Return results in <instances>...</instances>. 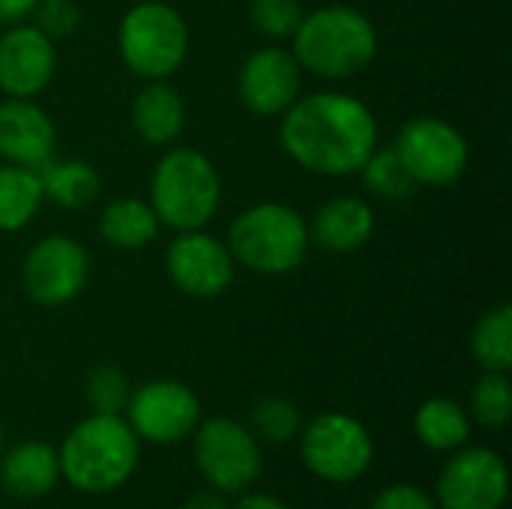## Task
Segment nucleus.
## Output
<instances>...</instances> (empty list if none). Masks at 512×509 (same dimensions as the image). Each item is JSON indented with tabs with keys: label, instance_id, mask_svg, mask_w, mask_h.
Returning <instances> with one entry per match:
<instances>
[{
	"label": "nucleus",
	"instance_id": "nucleus-1",
	"mask_svg": "<svg viewBox=\"0 0 512 509\" xmlns=\"http://www.w3.org/2000/svg\"><path fill=\"white\" fill-rule=\"evenodd\" d=\"M279 120V144L288 159L321 177L357 174L381 141L375 111L345 90L297 96Z\"/></svg>",
	"mask_w": 512,
	"mask_h": 509
},
{
	"label": "nucleus",
	"instance_id": "nucleus-2",
	"mask_svg": "<svg viewBox=\"0 0 512 509\" xmlns=\"http://www.w3.org/2000/svg\"><path fill=\"white\" fill-rule=\"evenodd\" d=\"M291 54L303 72L324 81H345L372 66L378 54V30L366 12L330 3L303 12V21L291 36Z\"/></svg>",
	"mask_w": 512,
	"mask_h": 509
},
{
	"label": "nucleus",
	"instance_id": "nucleus-3",
	"mask_svg": "<svg viewBox=\"0 0 512 509\" xmlns=\"http://www.w3.org/2000/svg\"><path fill=\"white\" fill-rule=\"evenodd\" d=\"M141 447L123 414H90L60 444V477L84 495H108L129 483Z\"/></svg>",
	"mask_w": 512,
	"mask_h": 509
},
{
	"label": "nucleus",
	"instance_id": "nucleus-4",
	"mask_svg": "<svg viewBox=\"0 0 512 509\" xmlns=\"http://www.w3.org/2000/svg\"><path fill=\"white\" fill-rule=\"evenodd\" d=\"M150 207L162 228L198 231L222 204V177L213 159L195 147H168L150 174Z\"/></svg>",
	"mask_w": 512,
	"mask_h": 509
},
{
	"label": "nucleus",
	"instance_id": "nucleus-5",
	"mask_svg": "<svg viewBox=\"0 0 512 509\" xmlns=\"http://www.w3.org/2000/svg\"><path fill=\"white\" fill-rule=\"evenodd\" d=\"M237 267L258 276H288L309 255V222L288 204L261 201L234 216L225 240Z\"/></svg>",
	"mask_w": 512,
	"mask_h": 509
},
{
	"label": "nucleus",
	"instance_id": "nucleus-6",
	"mask_svg": "<svg viewBox=\"0 0 512 509\" xmlns=\"http://www.w3.org/2000/svg\"><path fill=\"white\" fill-rule=\"evenodd\" d=\"M117 51L123 66L141 81H168L189 57L186 15L165 0L129 6L117 24Z\"/></svg>",
	"mask_w": 512,
	"mask_h": 509
},
{
	"label": "nucleus",
	"instance_id": "nucleus-7",
	"mask_svg": "<svg viewBox=\"0 0 512 509\" xmlns=\"http://www.w3.org/2000/svg\"><path fill=\"white\" fill-rule=\"evenodd\" d=\"M192 459L207 489L228 495L249 492L264 468L258 438L249 426L231 417H213L195 426Z\"/></svg>",
	"mask_w": 512,
	"mask_h": 509
},
{
	"label": "nucleus",
	"instance_id": "nucleus-8",
	"mask_svg": "<svg viewBox=\"0 0 512 509\" xmlns=\"http://www.w3.org/2000/svg\"><path fill=\"white\" fill-rule=\"evenodd\" d=\"M300 456L318 480L342 486L369 471L375 459V441L357 417L345 411H327L312 423H303Z\"/></svg>",
	"mask_w": 512,
	"mask_h": 509
},
{
	"label": "nucleus",
	"instance_id": "nucleus-9",
	"mask_svg": "<svg viewBox=\"0 0 512 509\" xmlns=\"http://www.w3.org/2000/svg\"><path fill=\"white\" fill-rule=\"evenodd\" d=\"M396 156L417 186L444 189L465 177L471 162L468 138L444 117H411L396 141Z\"/></svg>",
	"mask_w": 512,
	"mask_h": 509
},
{
	"label": "nucleus",
	"instance_id": "nucleus-10",
	"mask_svg": "<svg viewBox=\"0 0 512 509\" xmlns=\"http://www.w3.org/2000/svg\"><path fill=\"white\" fill-rule=\"evenodd\" d=\"M90 279V255L69 234H48L33 243L21 261L24 294L45 309H57L81 297Z\"/></svg>",
	"mask_w": 512,
	"mask_h": 509
},
{
	"label": "nucleus",
	"instance_id": "nucleus-11",
	"mask_svg": "<svg viewBox=\"0 0 512 509\" xmlns=\"http://www.w3.org/2000/svg\"><path fill=\"white\" fill-rule=\"evenodd\" d=\"M165 273L177 291L195 300H213L222 297L234 276L237 264L216 234L198 228V231H180L168 249H165Z\"/></svg>",
	"mask_w": 512,
	"mask_h": 509
},
{
	"label": "nucleus",
	"instance_id": "nucleus-12",
	"mask_svg": "<svg viewBox=\"0 0 512 509\" xmlns=\"http://www.w3.org/2000/svg\"><path fill=\"white\" fill-rule=\"evenodd\" d=\"M126 423L138 441L174 444L189 438L201 423V399L183 381H150L132 390L126 402Z\"/></svg>",
	"mask_w": 512,
	"mask_h": 509
},
{
	"label": "nucleus",
	"instance_id": "nucleus-13",
	"mask_svg": "<svg viewBox=\"0 0 512 509\" xmlns=\"http://www.w3.org/2000/svg\"><path fill=\"white\" fill-rule=\"evenodd\" d=\"M507 495V462L489 447H459L435 486V501L441 509H501Z\"/></svg>",
	"mask_w": 512,
	"mask_h": 509
},
{
	"label": "nucleus",
	"instance_id": "nucleus-14",
	"mask_svg": "<svg viewBox=\"0 0 512 509\" xmlns=\"http://www.w3.org/2000/svg\"><path fill=\"white\" fill-rule=\"evenodd\" d=\"M303 87V69L291 48H255L237 72V96L246 111L258 117H282Z\"/></svg>",
	"mask_w": 512,
	"mask_h": 509
},
{
	"label": "nucleus",
	"instance_id": "nucleus-15",
	"mask_svg": "<svg viewBox=\"0 0 512 509\" xmlns=\"http://www.w3.org/2000/svg\"><path fill=\"white\" fill-rule=\"evenodd\" d=\"M57 72L54 39L30 21L9 24L0 33V90L12 99H36Z\"/></svg>",
	"mask_w": 512,
	"mask_h": 509
},
{
	"label": "nucleus",
	"instance_id": "nucleus-16",
	"mask_svg": "<svg viewBox=\"0 0 512 509\" xmlns=\"http://www.w3.org/2000/svg\"><path fill=\"white\" fill-rule=\"evenodd\" d=\"M57 147L51 114L33 99L0 102V159L21 168H42Z\"/></svg>",
	"mask_w": 512,
	"mask_h": 509
},
{
	"label": "nucleus",
	"instance_id": "nucleus-17",
	"mask_svg": "<svg viewBox=\"0 0 512 509\" xmlns=\"http://www.w3.org/2000/svg\"><path fill=\"white\" fill-rule=\"evenodd\" d=\"M375 234V210L360 195H339L321 204L309 222V240L312 246L333 252V255H351L363 249Z\"/></svg>",
	"mask_w": 512,
	"mask_h": 509
},
{
	"label": "nucleus",
	"instance_id": "nucleus-18",
	"mask_svg": "<svg viewBox=\"0 0 512 509\" xmlns=\"http://www.w3.org/2000/svg\"><path fill=\"white\" fill-rule=\"evenodd\" d=\"M60 483L57 447L48 441H21L0 453V489L15 501H39Z\"/></svg>",
	"mask_w": 512,
	"mask_h": 509
},
{
	"label": "nucleus",
	"instance_id": "nucleus-19",
	"mask_svg": "<svg viewBox=\"0 0 512 509\" xmlns=\"http://www.w3.org/2000/svg\"><path fill=\"white\" fill-rule=\"evenodd\" d=\"M186 117V102L168 81H144L129 108L135 135L150 147H171L183 135Z\"/></svg>",
	"mask_w": 512,
	"mask_h": 509
},
{
	"label": "nucleus",
	"instance_id": "nucleus-20",
	"mask_svg": "<svg viewBox=\"0 0 512 509\" xmlns=\"http://www.w3.org/2000/svg\"><path fill=\"white\" fill-rule=\"evenodd\" d=\"M159 219L150 207V201L144 198H114L105 204L102 216H99V237L123 252H138L144 246H150L159 234Z\"/></svg>",
	"mask_w": 512,
	"mask_h": 509
},
{
	"label": "nucleus",
	"instance_id": "nucleus-21",
	"mask_svg": "<svg viewBox=\"0 0 512 509\" xmlns=\"http://www.w3.org/2000/svg\"><path fill=\"white\" fill-rule=\"evenodd\" d=\"M39 171L45 201H54L63 210L90 207L102 192V177L90 162L81 159H48Z\"/></svg>",
	"mask_w": 512,
	"mask_h": 509
},
{
	"label": "nucleus",
	"instance_id": "nucleus-22",
	"mask_svg": "<svg viewBox=\"0 0 512 509\" xmlns=\"http://www.w3.org/2000/svg\"><path fill=\"white\" fill-rule=\"evenodd\" d=\"M42 204H45V192H42L39 171L3 162L0 165V234L24 231Z\"/></svg>",
	"mask_w": 512,
	"mask_h": 509
},
{
	"label": "nucleus",
	"instance_id": "nucleus-23",
	"mask_svg": "<svg viewBox=\"0 0 512 509\" xmlns=\"http://www.w3.org/2000/svg\"><path fill=\"white\" fill-rule=\"evenodd\" d=\"M414 432H417V438L429 450H435V453H456L471 438V417H468V411L456 399L435 396V399H426L417 408Z\"/></svg>",
	"mask_w": 512,
	"mask_h": 509
},
{
	"label": "nucleus",
	"instance_id": "nucleus-24",
	"mask_svg": "<svg viewBox=\"0 0 512 509\" xmlns=\"http://www.w3.org/2000/svg\"><path fill=\"white\" fill-rule=\"evenodd\" d=\"M471 354L483 372H504L512 369V306L501 303L483 312L471 330Z\"/></svg>",
	"mask_w": 512,
	"mask_h": 509
},
{
	"label": "nucleus",
	"instance_id": "nucleus-25",
	"mask_svg": "<svg viewBox=\"0 0 512 509\" xmlns=\"http://www.w3.org/2000/svg\"><path fill=\"white\" fill-rule=\"evenodd\" d=\"M366 192L381 198V201H402L414 192V180L408 174V168L402 165V159L396 156L393 147H375V153L363 162V168L357 171Z\"/></svg>",
	"mask_w": 512,
	"mask_h": 509
},
{
	"label": "nucleus",
	"instance_id": "nucleus-26",
	"mask_svg": "<svg viewBox=\"0 0 512 509\" xmlns=\"http://www.w3.org/2000/svg\"><path fill=\"white\" fill-rule=\"evenodd\" d=\"M486 429H504L512 417V387L504 372H483L471 390V414Z\"/></svg>",
	"mask_w": 512,
	"mask_h": 509
},
{
	"label": "nucleus",
	"instance_id": "nucleus-27",
	"mask_svg": "<svg viewBox=\"0 0 512 509\" xmlns=\"http://www.w3.org/2000/svg\"><path fill=\"white\" fill-rule=\"evenodd\" d=\"M300 429H303V414L285 396H264L252 408V432L270 444H288L300 435Z\"/></svg>",
	"mask_w": 512,
	"mask_h": 509
},
{
	"label": "nucleus",
	"instance_id": "nucleus-28",
	"mask_svg": "<svg viewBox=\"0 0 512 509\" xmlns=\"http://www.w3.org/2000/svg\"><path fill=\"white\" fill-rule=\"evenodd\" d=\"M84 396L93 414H123L126 402L132 396L129 390V378L120 366L111 363H99L87 372L84 381Z\"/></svg>",
	"mask_w": 512,
	"mask_h": 509
},
{
	"label": "nucleus",
	"instance_id": "nucleus-29",
	"mask_svg": "<svg viewBox=\"0 0 512 509\" xmlns=\"http://www.w3.org/2000/svg\"><path fill=\"white\" fill-rule=\"evenodd\" d=\"M300 21H303L300 0H249V24L264 39L273 42L291 39Z\"/></svg>",
	"mask_w": 512,
	"mask_h": 509
},
{
	"label": "nucleus",
	"instance_id": "nucleus-30",
	"mask_svg": "<svg viewBox=\"0 0 512 509\" xmlns=\"http://www.w3.org/2000/svg\"><path fill=\"white\" fill-rule=\"evenodd\" d=\"M30 24L54 42L66 39L81 27V6L78 0H36Z\"/></svg>",
	"mask_w": 512,
	"mask_h": 509
},
{
	"label": "nucleus",
	"instance_id": "nucleus-31",
	"mask_svg": "<svg viewBox=\"0 0 512 509\" xmlns=\"http://www.w3.org/2000/svg\"><path fill=\"white\" fill-rule=\"evenodd\" d=\"M369 509H438V501L429 492H423L420 486L393 483V486H384L372 498V507Z\"/></svg>",
	"mask_w": 512,
	"mask_h": 509
},
{
	"label": "nucleus",
	"instance_id": "nucleus-32",
	"mask_svg": "<svg viewBox=\"0 0 512 509\" xmlns=\"http://www.w3.org/2000/svg\"><path fill=\"white\" fill-rule=\"evenodd\" d=\"M228 509H291L285 501H279L276 495H267V492H243L237 498V504Z\"/></svg>",
	"mask_w": 512,
	"mask_h": 509
},
{
	"label": "nucleus",
	"instance_id": "nucleus-33",
	"mask_svg": "<svg viewBox=\"0 0 512 509\" xmlns=\"http://www.w3.org/2000/svg\"><path fill=\"white\" fill-rule=\"evenodd\" d=\"M36 0H0V24H18V21H27L30 12H33Z\"/></svg>",
	"mask_w": 512,
	"mask_h": 509
},
{
	"label": "nucleus",
	"instance_id": "nucleus-34",
	"mask_svg": "<svg viewBox=\"0 0 512 509\" xmlns=\"http://www.w3.org/2000/svg\"><path fill=\"white\" fill-rule=\"evenodd\" d=\"M183 509H228V501L222 492H213V489H204V492H195Z\"/></svg>",
	"mask_w": 512,
	"mask_h": 509
},
{
	"label": "nucleus",
	"instance_id": "nucleus-35",
	"mask_svg": "<svg viewBox=\"0 0 512 509\" xmlns=\"http://www.w3.org/2000/svg\"><path fill=\"white\" fill-rule=\"evenodd\" d=\"M3 447H6V435H3V423H0V453H3Z\"/></svg>",
	"mask_w": 512,
	"mask_h": 509
}]
</instances>
